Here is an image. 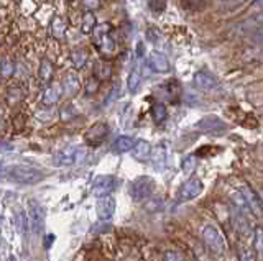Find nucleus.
Returning a JSON list of instances; mask_svg holds the SVG:
<instances>
[{
    "label": "nucleus",
    "instance_id": "f257e3e1",
    "mask_svg": "<svg viewBox=\"0 0 263 261\" xmlns=\"http://www.w3.org/2000/svg\"><path fill=\"white\" fill-rule=\"evenodd\" d=\"M3 177H7L8 181L18 182V184H38L45 179V174L32 166L15 164L3 169Z\"/></svg>",
    "mask_w": 263,
    "mask_h": 261
},
{
    "label": "nucleus",
    "instance_id": "f03ea898",
    "mask_svg": "<svg viewBox=\"0 0 263 261\" xmlns=\"http://www.w3.org/2000/svg\"><path fill=\"white\" fill-rule=\"evenodd\" d=\"M155 179L150 176H140L137 179H133L129 186V194L135 202L147 200L155 191Z\"/></svg>",
    "mask_w": 263,
    "mask_h": 261
},
{
    "label": "nucleus",
    "instance_id": "7ed1b4c3",
    "mask_svg": "<svg viewBox=\"0 0 263 261\" xmlns=\"http://www.w3.org/2000/svg\"><path fill=\"white\" fill-rule=\"evenodd\" d=\"M202 241L214 255H224V251H226V240H224V235L219 231L217 227H214V225H206L202 228Z\"/></svg>",
    "mask_w": 263,
    "mask_h": 261
},
{
    "label": "nucleus",
    "instance_id": "20e7f679",
    "mask_svg": "<svg viewBox=\"0 0 263 261\" xmlns=\"http://www.w3.org/2000/svg\"><path fill=\"white\" fill-rule=\"evenodd\" d=\"M196 128H197L199 131L206 133V135H214V136H221V135H224V133L229 130L227 123L224 122L222 118H219L217 115H206V117H202L201 120L197 122Z\"/></svg>",
    "mask_w": 263,
    "mask_h": 261
},
{
    "label": "nucleus",
    "instance_id": "39448f33",
    "mask_svg": "<svg viewBox=\"0 0 263 261\" xmlns=\"http://www.w3.org/2000/svg\"><path fill=\"white\" fill-rule=\"evenodd\" d=\"M87 151L86 148H81V146H71V148H66V150H63L60 153H56L55 155V164L56 166H69V164H74V163H79L86 158Z\"/></svg>",
    "mask_w": 263,
    "mask_h": 261
},
{
    "label": "nucleus",
    "instance_id": "423d86ee",
    "mask_svg": "<svg viewBox=\"0 0 263 261\" xmlns=\"http://www.w3.org/2000/svg\"><path fill=\"white\" fill-rule=\"evenodd\" d=\"M115 187H117V177L110 176V174H105V176H99L94 181L91 192H92V196H96L100 199V197L110 196L112 192L115 191Z\"/></svg>",
    "mask_w": 263,
    "mask_h": 261
},
{
    "label": "nucleus",
    "instance_id": "0eeeda50",
    "mask_svg": "<svg viewBox=\"0 0 263 261\" xmlns=\"http://www.w3.org/2000/svg\"><path fill=\"white\" fill-rule=\"evenodd\" d=\"M202 181L199 177H189V179L181 186V189L178 192V200L179 202H186V200H193L202 192Z\"/></svg>",
    "mask_w": 263,
    "mask_h": 261
},
{
    "label": "nucleus",
    "instance_id": "6e6552de",
    "mask_svg": "<svg viewBox=\"0 0 263 261\" xmlns=\"http://www.w3.org/2000/svg\"><path fill=\"white\" fill-rule=\"evenodd\" d=\"M115 199L112 196H107V197H100L99 200H97L96 204V212H97V217H99V220H110L112 217L115 214Z\"/></svg>",
    "mask_w": 263,
    "mask_h": 261
},
{
    "label": "nucleus",
    "instance_id": "1a4fd4ad",
    "mask_svg": "<svg viewBox=\"0 0 263 261\" xmlns=\"http://www.w3.org/2000/svg\"><path fill=\"white\" fill-rule=\"evenodd\" d=\"M193 82H194V86L197 89H201V91H212V89H216L219 86L217 77L207 71H199L194 74Z\"/></svg>",
    "mask_w": 263,
    "mask_h": 261
},
{
    "label": "nucleus",
    "instance_id": "9d476101",
    "mask_svg": "<svg viewBox=\"0 0 263 261\" xmlns=\"http://www.w3.org/2000/svg\"><path fill=\"white\" fill-rule=\"evenodd\" d=\"M240 191H242V194L245 196L248 205H250V210L255 215H260L263 212V200L260 199V196L255 192V189H253L250 184H245V186H242Z\"/></svg>",
    "mask_w": 263,
    "mask_h": 261
},
{
    "label": "nucleus",
    "instance_id": "9b49d317",
    "mask_svg": "<svg viewBox=\"0 0 263 261\" xmlns=\"http://www.w3.org/2000/svg\"><path fill=\"white\" fill-rule=\"evenodd\" d=\"M107 135H109V127H107L105 123H96V125L92 127L89 131H87L86 140H87V143H89L91 146L96 148L105 140Z\"/></svg>",
    "mask_w": 263,
    "mask_h": 261
},
{
    "label": "nucleus",
    "instance_id": "f8f14e48",
    "mask_svg": "<svg viewBox=\"0 0 263 261\" xmlns=\"http://www.w3.org/2000/svg\"><path fill=\"white\" fill-rule=\"evenodd\" d=\"M148 64H150V67L157 72H168L169 71V63H168L166 56L162 53H158V51H153L152 54H150Z\"/></svg>",
    "mask_w": 263,
    "mask_h": 261
},
{
    "label": "nucleus",
    "instance_id": "ddd939ff",
    "mask_svg": "<svg viewBox=\"0 0 263 261\" xmlns=\"http://www.w3.org/2000/svg\"><path fill=\"white\" fill-rule=\"evenodd\" d=\"M30 222H32L33 231L38 233L43 227V212L40 209V205H38L35 200H30Z\"/></svg>",
    "mask_w": 263,
    "mask_h": 261
},
{
    "label": "nucleus",
    "instance_id": "4468645a",
    "mask_svg": "<svg viewBox=\"0 0 263 261\" xmlns=\"http://www.w3.org/2000/svg\"><path fill=\"white\" fill-rule=\"evenodd\" d=\"M150 153H152V145H150L148 141H145V140L137 141V143H135V146H133V150H132V155H133L135 160H138V161L148 160Z\"/></svg>",
    "mask_w": 263,
    "mask_h": 261
},
{
    "label": "nucleus",
    "instance_id": "2eb2a0df",
    "mask_svg": "<svg viewBox=\"0 0 263 261\" xmlns=\"http://www.w3.org/2000/svg\"><path fill=\"white\" fill-rule=\"evenodd\" d=\"M77 91H79V79H77L74 74H67L65 77V81H63V92L71 97V96H74Z\"/></svg>",
    "mask_w": 263,
    "mask_h": 261
},
{
    "label": "nucleus",
    "instance_id": "dca6fc26",
    "mask_svg": "<svg viewBox=\"0 0 263 261\" xmlns=\"http://www.w3.org/2000/svg\"><path fill=\"white\" fill-rule=\"evenodd\" d=\"M135 143L130 136H119L117 140L114 141V151L115 153H127L130 150H133Z\"/></svg>",
    "mask_w": 263,
    "mask_h": 261
},
{
    "label": "nucleus",
    "instance_id": "f3484780",
    "mask_svg": "<svg viewBox=\"0 0 263 261\" xmlns=\"http://www.w3.org/2000/svg\"><path fill=\"white\" fill-rule=\"evenodd\" d=\"M140 82H142V72H140V67L135 66L133 71L130 72L129 76V91L130 92H135L140 86Z\"/></svg>",
    "mask_w": 263,
    "mask_h": 261
},
{
    "label": "nucleus",
    "instance_id": "a211bd4d",
    "mask_svg": "<svg viewBox=\"0 0 263 261\" xmlns=\"http://www.w3.org/2000/svg\"><path fill=\"white\" fill-rule=\"evenodd\" d=\"M232 202L235 204L238 209L240 210H243L247 214V212H252L250 210V205H248V202H247V199H245V196L242 194V191H235L232 194Z\"/></svg>",
    "mask_w": 263,
    "mask_h": 261
},
{
    "label": "nucleus",
    "instance_id": "6ab92c4d",
    "mask_svg": "<svg viewBox=\"0 0 263 261\" xmlns=\"http://www.w3.org/2000/svg\"><path fill=\"white\" fill-rule=\"evenodd\" d=\"M60 97H61L60 87H58L56 84H55V86H51V87L46 89L45 97H43V102H45V103H56L58 100H60Z\"/></svg>",
    "mask_w": 263,
    "mask_h": 261
},
{
    "label": "nucleus",
    "instance_id": "aec40b11",
    "mask_svg": "<svg viewBox=\"0 0 263 261\" xmlns=\"http://www.w3.org/2000/svg\"><path fill=\"white\" fill-rule=\"evenodd\" d=\"M152 113H153V118L157 123H162L166 120V107H164L163 103H155L152 108Z\"/></svg>",
    "mask_w": 263,
    "mask_h": 261
},
{
    "label": "nucleus",
    "instance_id": "412c9836",
    "mask_svg": "<svg viewBox=\"0 0 263 261\" xmlns=\"http://www.w3.org/2000/svg\"><path fill=\"white\" fill-rule=\"evenodd\" d=\"M51 74H53V66L50 61H46V59H43L41 61V66H40V77L43 82H48L51 79Z\"/></svg>",
    "mask_w": 263,
    "mask_h": 261
},
{
    "label": "nucleus",
    "instance_id": "4be33fe9",
    "mask_svg": "<svg viewBox=\"0 0 263 261\" xmlns=\"http://www.w3.org/2000/svg\"><path fill=\"white\" fill-rule=\"evenodd\" d=\"M245 0H217V7L224 10V12H229V10H233L238 5H242Z\"/></svg>",
    "mask_w": 263,
    "mask_h": 261
},
{
    "label": "nucleus",
    "instance_id": "5701e85b",
    "mask_svg": "<svg viewBox=\"0 0 263 261\" xmlns=\"http://www.w3.org/2000/svg\"><path fill=\"white\" fill-rule=\"evenodd\" d=\"M255 250L258 251L260 258H263V228L262 227H255Z\"/></svg>",
    "mask_w": 263,
    "mask_h": 261
},
{
    "label": "nucleus",
    "instance_id": "b1692460",
    "mask_svg": "<svg viewBox=\"0 0 263 261\" xmlns=\"http://www.w3.org/2000/svg\"><path fill=\"white\" fill-rule=\"evenodd\" d=\"M71 58H72V63H74V66L76 67H82V64L86 63V51H82V49H76L74 53L71 54Z\"/></svg>",
    "mask_w": 263,
    "mask_h": 261
},
{
    "label": "nucleus",
    "instance_id": "393cba45",
    "mask_svg": "<svg viewBox=\"0 0 263 261\" xmlns=\"http://www.w3.org/2000/svg\"><path fill=\"white\" fill-rule=\"evenodd\" d=\"M181 167L186 174H191V172L194 171V167H196V160H194V156H188L186 160H183Z\"/></svg>",
    "mask_w": 263,
    "mask_h": 261
},
{
    "label": "nucleus",
    "instance_id": "a878e982",
    "mask_svg": "<svg viewBox=\"0 0 263 261\" xmlns=\"http://www.w3.org/2000/svg\"><path fill=\"white\" fill-rule=\"evenodd\" d=\"M238 261H257L255 253L248 248H240V251H238Z\"/></svg>",
    "mask_w": 263,
    "mask_h": 261
},
{
    "label": "nucleus",
    "instance_id": "bb28decb",
    "mask_svg": "<svg viewBox=\"0 0 263 261\" xmlns=\"http://www.w3.org/2000/svg\"><path fill=\"white\" fill-rule=\"evenodd\" d=\"M164 261H186L178 251H166L164 253Z\"/></svg>",
    "mask_w": 263,
    "mask_h": 261
},
{
    "label": "nucleus",
    "instance_id": "cd10ccee",
    "mask_svg": "<svg viewBox=\"0 0 263 261\" xmlns=\"http://www.w3.org/2000/svg\"><path fill=\"white\" fill-rule=\"evenodd\" d=\"M252 39L255 43H263V25H260V27L257 28V32L252 34Z\"/></svg>",
    "mask_w": 263,
    "mask_h": 261
},
{
    "label": "nucleus",
    "instance_id": "c85d7f7f",
    "mask_svg": "<svg viewBox=\"0 0 263 261\" xmlns=\"http://www.w3.org/2000/svg\"><path fill=\"white\" fill-rule=\"evenodd\" d=\"M12 71H13V66H12V64L8 63L7 59H5V61H3V67H2V74H3V77L10 76Z\"/></svg>",
    "mask_w": 263,
    "mask_h": 261
},
{
    "label": "nucleus",
    "instance_id": "c756f323",
    "mask_svg": "<svg viewBox=\"0 0 263 261\" xmlns=\"http://www.w3.org/2000/svg\"><path fill=\"white\" fill-rule=\"evenodd\" d=\"M252 8H263V0H253L250 3Z\"/></svg>",
    "mask_w": 263,
    "mask_h": 261
}]
</instances>
